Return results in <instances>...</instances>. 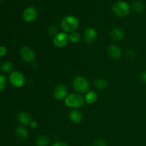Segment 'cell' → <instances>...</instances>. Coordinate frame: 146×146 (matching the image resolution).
<instances>
[{
    "label": "cell",
    "mask_w": 146,
    "mask_h": 146,
    "mask_svg": "<svg viewBox=\"0 0 146 146\" xmlns=\"http://www.w3.org/2000/svg\"><path fill=\"white\" fill-rule=\"evenodd\" d=\"M141 81L146 83V71H143L141 75Z\"/></svg>",
    "instance_id": "obj_28"
},
{
    "label": "cell",
    "mask_w": 146,
    "mask_h": 146,
    "mask_svg": "<svg viewBox=\"0 0 146 146\" xmlns=\"http://www.w3.org/2000/svg\"><path fill=\"white\" fill-rule=\"evenodd\" d=\"M94 146H106V141L104 139L98 138V139H96L95 141Z\"/></svg>",
    "instance_id": "obj_24"
},
{
    "label": "cell",
    "mask_w": 146,
    "mask_h": 146,
    "mask_svg": "<svg viewBox=\"0 0 146 146\" xmlns=\"http://www.w3.org/2000/svg\"><path fill=\"white\" fill-rule=\"evenodd\" d=\"M125 33L121 29L114 28L110 32V36L113 41H120L124 38Z\"/></svg>",
    "instance_id": "obj_14"
},
{
    "label": "cell",
    "mask_w": 146,
    "mask_h": 146,
    "mask_svg": "<svg viewBox=\"0 0 146 146\" xmlns=\"http://www.w3.org/2000/svg\"><path fill=\"white\" fill-rule=\"evenodd\" d=\"M108 55L113 59H118L122 56V49L115 44L111 45L107 49Z\"/></svg>",
    "instance_id": "obj_11"
},
{
    "label": "cell",
    "mask_w": 146,
    "mask_h": 146,
    "mask_svg": "<svg viewBox=\"0 0 146 146\" xmlns=\"http://www.w3.org/2000/svg\"><path fill=\"white\" fill-rule=\"evenodd\" d=\"M98 33L95 29L92 27H88L84 32V39L86 43L88 44H92L96 41Z\"/></svg>",
    "instance_id": "obj_9"
},
{
    "label": "cell",
    "mask_w": 146,
    "mask_h": 146,
    "mask_svg": "<svg viewBox=\"0 0 146 146\" xmlns=\"http://www.w3.org/2000/svg\"><path fill=\"white\" fill-rule=\"evenodd\" d=\"M29 125H30V127H31V128H33V129H36V128L38 127V123L35 121H33L30 123Z\"/></svg>",
    "instance_id": "obj_27"
},
{
    "label": "cell",
    "mask_w": 146,
    "mask_h": 146,
    "mask_svg": "<svg viewBox=\"0 0 146 146\" xmlns=\"http://www.w3.org/2000/svg\"><path fill=\"white\" fill-rule=\"evenodd\" d=\"M13 67H14V64L11 61H6L3 63L2 65L1 66V71L4 73L10 72L13 69Z\"/></svg>",
    "instance_id": "obj_19"
},
{
    "label": "cell",
    "mask_w": 146,
    "mask_h": 146,
    "mask_svg": "<svg viewBox=\"0 0 146 146\" xmlns=\"http://www.w3.org/2000/svg\"><path fill=\"white\" fill-rule=\"evenodd\" d=\"M85 102L87 104H93L97 101L98 98V94L94 91H89L86 94L85 97Z\"/></svg>",
    "instance_id": "obj_16"
},
{
    "label": "cell",
    "mask_w": 146,
    "mask_h": 146,
    "mask_svg": "<svg viewBox=\"0 0 146 146\" xmlns=\"http://www.w3.org/2000/svg\"><path fill=\"white\" fill-rule=\"evenodd\" d=\"M53 96H54V98L58 101L65 99L68 96V89L66 86L63 84L57 85L56 86H55L53 91Z\"/></svg>",
    "instance_id": "obj_8"
},
{
    "label": "cell",
    "mask_w": 146,
    "mask_h": 146,
    "mask_svg": "<svg viewBox=\"0 0 146 146\" xmlns=\"http://www.w3.org/2000/svg\"><path fill=\"white\" fill-rule=\"evenodd\" d=\"M51 146H69L66 143L62 142V141H57V142L54 143Z\"/></svg>",
    "instance_id": "obj_26"
},
{
    "label": "cell",
    "mask_w": 146,
    "mask_h": 146,
    "mask_svg": "<svg viewBox=\"0 0 146 146\" xmlns=\"http://www.w3.org/2000/svg\"><path fill=\"white\" fill-rule=\"evenodd\" d=\"M133 8L135 10V11L138 13L143 12L144 11V4L141 1H135L133 4Z\"/></svg>",
    "instance_id": "obj_20"
},
{
    "label": "cell",
    "mask_w": 146,
    "mask_h": 146,
    "mask_svg": "<svg viewBox=\"0 0 146 146\" xmlns=\"http://www.w3.org/2000/svg\"><path fill=\"white\" fill-rule=\"evenodd\" d=\"M48 33L50 36H55L58 34V27L56 25H52L48 28Z\"/></svg>",
    "instance_id": "obj_23"
},
{
    "label": "cell",
    "mask_w": 146,
    "mask_h": 146,
    "mask_svg": "<svg viewBox=\"0 0 146 146\" xmlns=\"http://www.w3.org/2000/svg\"><path fill=\"white\" fill-rule=\"evenodd\" d=\"M69 41L68 34L66 32H58L53 39V43L58 48H62L67 45Z\"/></svg>",
    "instance_id": "obj_7"
},
{
    "label": "cell",
    "mask_w": 146,
    "mask_h": 146,
    "mask_svg": "<svg viewBox=\"0 0 146 146\" xmlns=\"http://www.w3.org/2000/svg\"><path fill=\"white\" fill-rule=\"evenodd\" d=\"M85 98L79 94H68L64 99V104L71 108H77L82 107L85 104Z\"/></svg>",
    "instance_id": "obj_2"
},
{
    "label": "cell",
    "mask_w": 146,
    "mask_h": 146,
    "mask_svg": "<svg viewBox=\"0 0 146 146\" xmlns=\"http://www.w3.org/2000/svg\"><path fill=\"white\" fill-rule=\"evenodd\" d=\"M0 1H1V0H0Z\"/></svg>",
    "instance_id": "obj_30"
},
{
    "label": "cell",
    "mask_w": 146,
    "mask_h": 146,
    "mask_svg": "<svg viewBox=\"0 0 146 146\" xmlns=\"http://www.w3.org/2000/svg\"><path fill=\"white\" fill-rule=\"evenodd\" d=\"M74 88L79 94L87 93L89 89V82L86 78L83 76H76L72 83Z\"/></svg>",
    "instance_id": "obj_4"
},
{
    "label": "cell",
    "mask_w": 146,
    "mask_h": 146,
    "mask_svg": "<svg viewBox=\"0 0 146 146\" xmlns=\"http://www.w3.org/2000/svg\"><path fill=\"white\" fill-rule=\"evenodd\" d=\"M17 119L19 122L22 125H29L31 122V116L29 113L21 111L17 114Z\"/></svg>",
    "instance_id": "obj_13"
},
{
    "label": "cell",
    "mask_w": 146,
    "mask_h": 146,
    "mask_svg": "<svg viewBox=\"0 0 146 146\" xmlns=\"http://www.w3.org/2000/svg\"><path fill=\"white\" fill-rule=\"evenodd\" d=\"M16 135L19 141H24L28 138L29 132L24 126L22 125H19L16 128Z\"/></svg>",
    "instance_id": "obj_12"
},
{
    "label": "cell",
    "mask_w": 146,
    "mask_h": 146,
    "mask_svg": "<svg viewBox=\"0 0 146 146\" xmlns=\"http://www.w3.org/2000/svg\"><path fill=\"white\" fill-rule=\"evenodd\" d=\"M68 37H69V41L72 43H77L80 41L81 39V36L78 33L74 32L70 33V34L68 35Z\"/></svg>",
    "instance_id": "obj_21"
},
{
    "label": "cell",
    "mask_w": 146,
    "mask_h": 146,
    "mask_svg": "<svg viewBox=\"0 0 146 146\" xmlns=\"http://www.w3.org/2000/svg\"><path fill=\"white\" fill-rule=\"evenodd\" d=\"M135 52H134L133 50H128V51H127V56H135Z\"/></svg>",
    "instance_id": "obj_29"
},
{
    "label": "cell",
    "mask_w": 146,
    "mask_h": 146,
    "mask_svg": "<svg viewBox=\"0 0 146 146\" xmlns=\"http://www.w3.org/2000/svg\"><path fill=\"white\" fill-rule=\"evenodd\" d=\"M79 26V21L74 16H67L61 22V29L66 33L74 32Z\"/></svg>",
    "instance_id": "obj_1"
},
{
    "label": "cell",
    "mask_w": 146,
    "mask_h": 146,
    "mask_svg": "<svg viewBox=\"0 0 146 146\" xmlns=\"http://www.w3.org/2000/svg\"><path fill=\"white\" fill-rule=\"evenodd\" d=\"M23 19L27 22L34 21L38 17V11L34 7H28L24 11L22 14Z\"/></svg>",
    "instance_id": "obj_10"
},
{
    "label": "cell",
    "mask_w": 146,
    "mask_h": 146,
    "mask_svg": "<svg viewBox=\"0 0 146 146\" xmlns=\"http://www.w3.org/2000/svg\"><path fill=\"white\" fill-rule=\"evenodd\" d=\"M7 48L5 46H0V57H2L4 56H5L6 54H7Z\"/></svg>",
    "instance_id": "obj_25"
},
{
    "label": "cell",
    "mask_w": 146,
    "mask_h": 146,
    "mask_svg": "<svg viewBox=\"0 0 146 146\" xmlns=\"http://www.w3.org/2000/svg\"><path fill=\"white\" fill-rule=\"evenodd\" d=\"M20 56L21 59L27 63L34 62L36 58L34 50L28 46H24L20 49Z\"/></svg>",
    "instance_id": "obj_6"
},
{
    "label": "cell",
    "mask_w": 146,
    "mask_h": 146,
    "mask_svg": "<svg viewBox=\"0 0 146 146\" xmlns=\"http://www.w3.org/2000/svg\"><path fill=\"white\" fill-rule=\"evenodd\" d=\"M9 80L11 85L15 88H21L25 84V77L19 71H13L10 74Z\"/></svg>",
    "instance_id": "obj_5"
},
{
    "label": "cell",
    "mask_w": 146,
    "mask_h": 146,
    "mask_svg": "<svg viewBox=\"0 0 146 146\" xmlns=\"http://www.w3.org/2000/svg\"><path fill=\"white\" fill-rule=\"evenodd\" d=\"M112 10L114 14L118 17H124L129 14L131 7L126 1H118L113 5Z\"/></svg>",
    "instance_id": "obj_3"
},
{
    "label": "cell",
    "mask_w": 146,
    "mask_h": 146,
    "mask_svg": "<svg viewBox=\"0 0 146 146\" xmlns=\"http://www.w3.org/2000/svg\"><path fill=\"white\" fill-rule=\"evenodd\" d=\"M49 138L44 135L38 136L36 140V144L37 146H47L49 144Z\"/></svg>",
    "instance_id": "obj_18"
},
{
    "label": "cell",
    "mask_w": 146,
    "mask_h": 146,
    "mask_svg": "<svg viewBox=\"0 0 146 146\" xmlns=\"http://www.w3.org/2000/svg\"><path fill=\"white\" fill-rule=\"evenodd\" d=\"M7 86V79L5 76L2 74H0V91H2L5 89Z\"/></svg>",
    "instance_id": "obj_22"
},
{
    "label": "cell",
    "mask_w": 146,
    "mask_h": 146,
    "mask_svg": "<svg viewBox=\"0 0 146 146\" xmlns=\"http://www.w3.org/2000/svg\"><path fill=\"white\" fill-rule=\"evenodd\" d=\"M107 86H108V82L105 78H97L95 81H94V87L96 88L97 90H104L106 88Z\"/></svg>",
    "instance_id": "obj_17"
},
{
    "label": "cell",
    "mask_w": 146,
    "mask_h": 146,
    "mask_svg": "<svg viewBox=\"0 0 146 146\" xmlns=\"http://www.w3.org/2000/svg\"><path fill=\"white\" fill-rule=\"evenodd\" d=\"M68 118H69L70 121L74 123H79L82 121L83 116L80 111H77V110H73L68 114Z\"/></svg>",
    "instance_id": "obj_15"
}]
</instances>
